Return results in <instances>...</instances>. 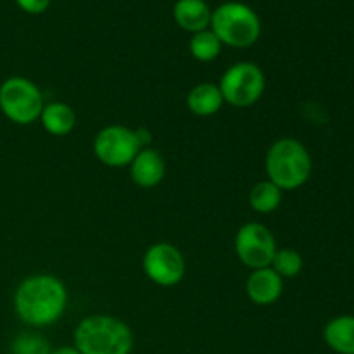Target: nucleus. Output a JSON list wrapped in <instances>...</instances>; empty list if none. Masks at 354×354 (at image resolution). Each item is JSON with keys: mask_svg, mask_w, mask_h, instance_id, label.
Wrapping results in <instances>:
<instances>
[{"mask_svg": "<svg viewBox=\"0 0 354 354\" xmlns=\"http://www.w3.org/2000/svg\"><path fill=\"white\" fill-rule=\"evenodd\" d=\"M68 308V289L55 275L26 277L14 292V311L30 327L55 324Z\"/></svg>", "mask_w": 354, "mask_h": 354, "instance_id": "nucleus-1", "label": "nucleus"}, {"mask_svg": "<svg viewBox=\"0 0 354 354\" xmlns=\"http://www.w3.org/2000/svg\"><path fill=\"white\" fill-rule=\"evenodd\" d=\"M135 337L123 320L109 315H90L75 328L80 354H130Z\"/></svg>", "mask_w": 354, "mask_h": 354, "instance_id": "nucleus-2", "label": "nucleus"}, {"mask_svg": "<svg viewBox=\"0 0 354 354\" xmlns=\"http://www.w3.org/2000/svg\"><path fill=\"white\" fill-rule=\"evenodd\" d=\"M266 176L282 192L296 190L310 180L313 162L304 144L297 138L283 137L270 145L265 158Z\"/></svg>", "mask_w": 354, "mask_h": 354, "instance_id": "nucleus-3", "label": "nucleus"}, {"mask_svg": "<svg viewBox=\"0 0 354 354\" xmlns=\"http://www.w3.org/2000/svg\"><path fill=\"white\" fill-rule=\"evenodd\" d=\"M209 30L221 41L234 48H248L261 37V19L248 3L225 2L211 12Z\"/></svg>", "mask_w": 354, "mask_h": 354, "instance_id": "nucleus-4", "label": "nucleus"}, {"mask_svg": "<svg viewBox=\"0 0 354 354\" xmlns=\"http://www.w3.org/2000/svg\"><path fill=\"white\" fill-rule=\"evenodd\" d=\"M44 97L35 82L24 76H10L0 85V111L16 124H31L40 120Z\"/></svg>", "mask_w": 354, "mask_h": 354, "instance_id": "nucleus-5", "label": "nucleus"}, {"mask_svg": "<svg viewBox=\"0 0 354 354\" xmlns=\"http://www.w3.org/2000/svg\"><path fill=\"white\" fill-rule=\"evenodd\" d=\"M218 86L225 102L242 109L254 106L261 99L266 88V76L254 62H235L221 75Z\"/></svg>", "mask_w": 354, "mask_h": 354, "instance_id": "nucleus-6", "label": "nucleus"}, {"mask_svg": "<svg viewBox=\"0 0 354 354\" xmlns=\"http://www.w3.org/2000/svg\"><path fill=\"white\" fill-rule=\"evenodd\" d=\"M140 149L135 130L121 124H109L93 138V154L109 168L130 166Z\"/></svg>", "mask_w": 354, "mask_h": 354, "instance_id": "nucleus-7", "label": "nucleus"}, {"mask_svg": "<svg viewBox=\"0 0 354 354\" xmlns=\"http://www.w3.org/2000/svg\"><path fill=\"white\" fill-rule=\"evenodd\" d=\"M235 254L239 261L251 270L266 268L272 265L277 252V241L266 225L251 221L242 225L235 234Z\"/></svg>", "mask_w": 354, "mask_h": 354, "instance_id": "nucleus-8", "label": "nucleus"}, {"mask_svg": "<svg viewBox=\"0 0 354 354\" xmlns=\"http://www.w3.org/2000/svg\"><path fill=\"white\" fill-rule=\"evenodd\" d=\"M145 277L159 287L178 286L187 272L182 251L169 242H156L145 251L142 259Z\"/></svg>", "mask_w": 354, "mask_h": 354, "instance_id": "nucleus-9", "label": "nucleus"}, {"mask_svg": "<svg viewBox=\"0 0 354 354\" xmlns=\"http://www.w3.org/2000/svg\"><path fill=\"white\" fill-rule=\"evenodd\" d=\"M283 292V279L272 268L252 270L245 280V294L258 306H272Z\"/></svg>", "mask_w": 354, "mask_h": 354, "instance_id": "nucleus-10", "label": "nucleus"}, {"mask_svg": "<svg viewBox=\"0 0 354 354\" xmlns=\"http://www.w3.org/2000/svg\"><path fill=\"white\" fill-rule=\"evenodd\" d=\"M130 175L135 185L140 189H154L166 175L165 158L152 147L140 149L130 165Z\"/></svg>", "mask_w": 354, "mask_h": 354, "instance_id": "nucleus-11", "label": "nucleus"}, {"mask_svg": "<svg viewBox=\"0 0 354 354\" xmlns=\"http://www.w3.org/2000/svg\"><path fill=\"white\" fill-rule=\"evenodd\" d=\"M173 19L189 33H199L211 24V9L204 0H176L173 6Z\"/></svg>", "mask_w": 354, "mask_h": 354, "instance_id": "nucleus-12", "label": "nucleus"}, {"mask_svg": "<svg viewBox=\"0 0 354 354\" xmlns=\"http://www.w3.org/2000/svg\"><path fill=\"white\" fill-rule=\"evenodd\" d=\"M223 104L225 100L223 95H221L218 83H197V85L192 86L190 92L187 93V107H189L190 113L201 118L214 116V114L223 107Z\"/></svg>", "mask_w": 354, "mask_h": 354, "instance_id": "nucleus-13", "label": "nucleus"}, {"mask_svg": "<svg viewBox=\"0 0 354 354\" xmlns=\"http://www.w3.org/2000/svg\"><path fill=\"white\" fill-rule=\"evenodd\" d=\"M40 123L47 133L54 135V137H64V135H69L75 130L76 113L69 104H45L40 114Z\"/></svg>", "mask_w": 354, "mask_h": 354, "instance_id": "nucleus-14", "label": "nucleus"}, {"mask_svg": "<svg viewBox=\"0 0 354 354\" xmlns=\"http://www.w3.org/2000/svg\"><path fill=\"white\" fill-rule=\"evenodd\" d=\"M324 339L337 354H354V317L341 315L325 325Z\"/></svg>", "mask_w": 354, "mask_h": 354, "instance_id": "nucleus-15", "label": "nucleus"}, {"mask_svg": "<svg viewBox=\"0 0 354 354\" xmlns=\"http://www.w3.org/2000/svg\"><path fill=\"white\" fill-rule=\"evenodd\" d=\"M282 190L270 180H261L249 192V204L259 214H270L282 204Z\"/></svg>", "mask_w": 354, "mask_h": 354, "instance_id": "nucleus-16", "label": "nucleus"}, {"mask_svg": "<svg viewBox=\"0 0 354 354\" xmlns=\"http://www.w3.org/2000/svg\"><path fill=\"white\" fill-rule=\"evenodd\" d=\"M221 41L218 40L216 35L207 28V30L194 33L189 41V50L192 57L199 62H211L220 55Z\"/></svg>", "mask_w": 354, "mask_h": 354, "instance_id": "nucleus-17", "label": "nucleus"}, {"mask_svg": "<svg viewBox=\"0 0 354 354\" xmlns=\"http://www.w3.org/2000/svg\"><path fill=\"white\" fill-rule=\"evenodd\" d=\"M303 256L292 248L277 249L275 256H273L272 268L279 273L282 279H294L303 272Z\"/></svg>", "mask_w": 354, "mask_h": 354, "instance_id": "nucleus-18", "label": "nucleus"}, {"mask_svg": "<svg viewBox=\"0 0 354 354\" xmlns=\"http://www.w3.org/2000/svg\"><path fill=\"white\" fill-rule=\"evenodd\" d=\"M10 354H52V349L44 335L23 332L10 344Z\"/></svg>", "mask_w": 354, "mask_h": 354, "instance_id": "nucleus-19", "label": "nucleus"}, {"mask_svg": "<svg viewBox=\"0 0 354 354\" xmlns=\"http://www.w3.org/2000/svg\"><path fill=\"white\" fill-rule=\"evenodd\" d=\"M14 2L23 12L37 16V14H44L48 9L52 0H14Z\"/></svg>", "mask_w": 354, "mask_h": 354, "instance_id": "nucleus-20", "label": "nucleus"}, {"mask_svg": "<svg viewBox=\"0 0 354 354\" xmlns=\"http://www.w3.org/2000/svg\"><path fill=\"white\" fill-rule=\"evenodd\" d=\"M52 354H80V351L75 346H64V348H59L55 351H52Z\"/></svg>", "mask_w": 354, "mask_h": 354, "instance_id": "nucleus-21", "label": "nucleus"}]
</instances>
